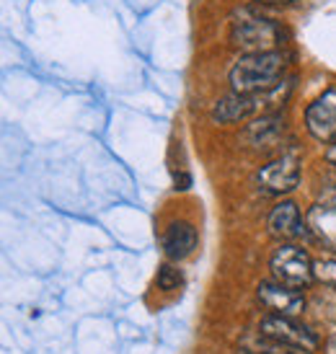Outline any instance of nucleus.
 <instances>
[{
    "label": "nucleus",
    "instance_id": "1",
    "mask_svg": "<svg viewBox=\"0 0 336 354\" xmlns=\"http://www.w3.org/2000/svg\"><path fill=\"white\" fill-rule=\"evenodd\" d=\"M287 68L285 52H256V55H243L230 68V88L236 93H261V91L274 88Z\"/></svg>",
    "mask_w": 336,
    "mask_h": 354
},
{
    "label": "nucleus",
    "instance_id": "2",
    "mask_svg": "<svg viewBox=\"0 0 336 354\" xmlns=\"http://www.w3.org/2000/svg\"><path fill=\"white\" fill-rule=\"evenodd\" d=\"M230 44L243 55L274 52L282 44V29L277 21L243 10L230 26Z\"/></svg>",
    "mask_w": 336,
    "mask_h": 354
},
{
    "label": "nucleus",
    "instance_id": "3",
    "mask_svg": "<svg viewBox=\"0 0 336 354\" xmlns=\"http://www.w3.org/2000/svg\"><path fill=\"white\" fill-rule=\"evenodd\" d=\"M269 269H272V277L277 282L297 287V290L310 287L316 282V261L308 256L306 248L292 246V243H285L272 254Z\"/></svg>",
    "mask_w": 336,
    "mask_h": 354
},
{
    "label": "nucleus",
    "instance_id": "4",
    "mask_svg": "<svg viewBox=\"0 0 336 354\" xmlns=\"http://www.w3.org/2000/svg\"><path fill=\"white\" fill-rule=\"evenodd\" d=\"M259 334L300 354H313L318 349V344H321L316 331H310L308 326L297 324L295 315H264L259 321Z\"/></svg>",
    "mask_w": 336,
    "mask_h": 354
},
{
    "label": "nucleus",
    "instance_id": "5",
    "mask_svg": "<svg viewBox=\"0 0 336 354\" xmlns=\"http://www.w3.org/2000/svg\"><path fill=\"white\" fill-rule=\"evenodd\" d=\"M300 184V160L295 153L290 156H279L274 160H269L267 166H261L256 171L254 187L259 194L264 197H285L290 192H295Z\"/></svg>",
    "mask_w": 336,
    "mask_h": 354
},
{
    "label": "nucleus",
    "instance_id": "6",
    "mask_svg": "<svg viewBox=\"0 0 336 354\" xmlns=\"http://www.w3.org/2000/svg\"><path fill=\"white\" fill-rule=\"evenodd\" d=\"M259 303L274 315H300L306 310V295L297 287L282 285L277 279H264L256 287Z\"/></svg>",
    "mask_w": 336,
    "mask_h": 354
},
{
    "label": "nucleus",
    "instance_id": "7",
    "mask_svg": "<svg viewBox=\"0 0 336 354\" xmlns=\"http://www.w3.org/2000/svg\"><path fill=\"white\" fill-rule=\"evenodd\" d=\"M306 127L316 140L336 145V88H328L306 109Z\"/></svg>",
    "mask_w": 336,
    "mask_h": 354
},
{
    "label": "nucleus",
    "instance_id": "8",
    "mask_svg": "<svg viewBox=\"0 0 336 354\" xmlns=\"http://www.w3.org/2000/svg\"><path fill=\"white\" fill-rule=\"evenodd\" d=\"M259 111H264L259 93H236L233 91L220 101H215V106L209 109V119L215 124H236V122H243Z\"/></svg>",
    "mask_w": 336,
    "mask_h": 354
},
{
    "label": "nucleus",
    "instance_id": "9",
    "mask_svg": "<svg viewBox=\"0 0 336 354\" xmlns=\"http://www.w3.org/2000/svg\"><path fill=\"white\" fill-rule=\"evenodd\" d=\"M303 217L295 202H279L267 217V233L274 241H292V238L303 236Z\"/></svg>",
    "mask_w": 336,
    "mask_h": 354
},
{
    "label": "nucleus",
    "instance_id": "10",
    "mask_svg": "<svg viewBox=\"0 0 336 354\" xmlns=\"http://www.w3.org/2000/svg\"><path fill=\"white\" fill-rule=\"evenodd\" d=\"M285 132V117L282 114H264V117L254 119L246 129H243V142L248 148H269L274 145Z\"/></svg>",
    "mask_w": 336,
    "mask_h": 354
},
{
    "label": "nucleus",
    "instance_id": "11",
    "mask_svg": "<svg viewBox=\"0 0 336 354\" xmlns=\"http://www.w3.org/2000/svg\"><path fill=\"white\" fill-rule=\"evenodd\" d=\"M197 243H199L197 230H194V225H189V223H171L166 236H163V251L174 261H181V259L194 254Z\"/></svg>",
    "mask_w": 336,
    "mask_h": 354
},
{
    "label": "nucleus",
    "instance_id": "12",
    "mask_svg": "<svg viewBox=\"0 0 336 354\" xmlns=\"http://www.w3.org/2000/svg\"><path fill=\"white\" fill-rule=\"evenodd\" d=\"M156 279H158V287L163 290V292H174V290H178V287L184 285V274L171 264H160Z\"/></svg>",
    "mask_w": 336,
    "mask_h": 354
},
{
    "label": "nucleus",
    "instance_id": "13",
    "mask_svg": "<svg viewBox=\"0 0 336 354\" xmlns=\"http://www.w3.org/2000/svg\"><path fill=\"white\" fill-rule=\"evenodd\" d=\"M316 282L336 292V259H326V261H316Z\"/></svg>",
    "mask_w": 336,
    "mask_h": 354
},
{
    "label": "nucleus",
    "instance_id": "14",
    "mask_svg": "<svg viewBox=\"0 0 336 354\" xmlns=\"http://www.w3.org/2000/svg\"><path fill=\"white\" fill-rule=\"evenodd\" d=\"M318 205L326 207V209H331V212H336V184H331V187H326L324 192H321Z\"/></svg>",
    "mask_w": 336,
    "mask_h": 354
},
{
    "label": "nucleus",
    "instance_id": "15",
    "mask_svg": "<svg viewBox=\"0 0 336 354\" xmlns=\"http://www.w3.org/2000/svg\"><path fill=\"white\" fill-rule=\"evenodd\" d=\"M326 160H328V163H331V166H336V145H331V148H328Z\"/></svg>",
    "mask_w": 336,
    "mask_h": 354
},
{
    "label": "nucleus",
    "instance_id": "16",
    "mask_svg": "<svg viewBox=\"0 0 336 354\" xmlns=\"http://www.w3.org/2000/svg\"><path fill=\"white\" fill-rule=\"evenodd\" d=\"M256 3H269V6H277V3H292V0H256Z\"/></svg>",
    "mask_w": 336,
    "mask_h": 354
},
{
    "label": "nucleus",
    "instance_id": "17",
    "mask_svg": "<svg viewBox=\"0 0 336 354\" xmlns=\"http://www.w3.org/2000/svg\"><path fill=\"white\" fill-rule=\"evenodd\" d=\"M331 346H334V352H336V339H334V344H331Z\"/></svg>",
    "mask_w": 336,
    "mask_h": 354
}]
</instances>
